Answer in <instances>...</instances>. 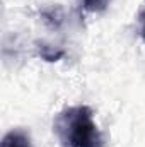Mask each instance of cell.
I'll list each match as a JSON object with an SVG mask.
<instances>
[{
	"label": "cell",
	"instance_id": "obj_3",
	"mask_svg": "<svg viewBox=\"0 0 145 147\" xmlns=\"http://www.w3.org/2000/svg\"><path fill=\"white\" fill-rule=\"evenodd\" d=\"M39 57L43 58V60H46V62H58L63 55H65V51L63 50H56V48H53V46H50V45H44V43H41L39 45Z\"/></svg>",
	"mask_w": 145,
	"mask_h": 147
},
{
	"label": "cell",
	"instance_id": "obj_1",
	"mask_svg": "<svg viewBox=\"0 0 145 147\" xmlns=\"http://www.w3.org/2000/svg\"><path fill=\"white\" fill-rule=\"evenodd\" d=\"M53 132L63 147H103L104 139L99 132L94 113L89 106H70L56 115Z\"/></svg>",
	"mask_w": 145,
	"mask_h": 147
},
{
	"label": "cell",
	"instance_id": "obj_5",
	"mask_svg": "<svg viewBox=\"0 0 145 147\" xmlns=\"http://www.w3.org/2000/svg\"><path fill=\"white\" fill-rule=\"evenodd\" d=\"M140 19H142V36L145 39V10L140 14Z\"/></svg>",
	"mask_w": 145,
	"mask_h": 147
},
{
	"label": "cell",
	"instance_id": "obj_4",
	"mask_svg": "<svg viewBox=\"0 0 145 147\" xmlns=\"http://www.w3.org/2000/svg\"><path fill=\"white\" fill-rule=\"evenodd\" d=\"M82 3L89 12H103L108 7L109 0H82Z\"/></svg>",
	"mask_w": 145,
	"mask_h": 147
},
{
	"label": "cell",
	"instance_id": "obj_2",
	"mask_svg": "<svg viewBox=\"0 0 145 147\" xmlns=\"http://www.w3.org/2000/svg\"><path fill=\"white\" fill-rule=\"evenodd\" d=\"M0 147H33V144H31V139L26 132L10 130L9 134L3 135Z\"/></svg>",
	"mask_w": 145,
	"mask_h": 147
}]
</instances>
